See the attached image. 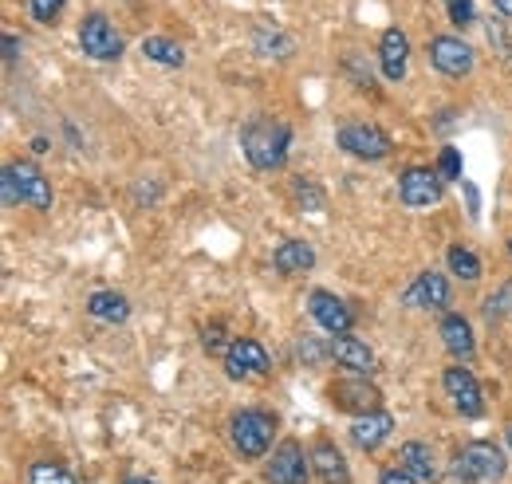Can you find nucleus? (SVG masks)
Instances as JSON below:
<instances>
[{
    "label": "nucleus",
    "mask_w": 512,
    "mask_h": 484,
    "mask_svg": "<svg viewBox=\"0 0 512 484\" xmlns=\"http://www.w3.org/2000/svg\"><path fill=\"white\" fill-rule=\"evenodd\" d=\"M241 150L249 158V166L260 174L284 170L288 150H292V126L280 119H253L241 130Z\"/></svg>",
    "instance_id": "f257e3e1"
},
{
    "label": "nucleus",
    "mask_w": 512,
    "mask_h": 484,
    "mask_svg": "<svg viewBox=\"0 0 512 484\" xmlns=\"http://www.w3.org/2000/svg\"><path fill=\"white\" fill-rule=\"evenodd\" d=\"M276 414H268V410H237L233 418H229V441H233V449H237V457L241 461H260L268 449H272V441H276Z\"/></svg>",
    "instance_id": "f03ea898"
},
{
    "label": "nucleus",
    "mask_w": 512,
    "mask_h": 484,
    "mask_svg": "<svg viewBox=\"0 0 512 484\" xmlns=\"http://www.w3.org/2000/svg\"><path fill=\"white\" fill-rule=\"evenodd\" d=\"M505 473H509V461L493 441H469L453 457V481L461 484H497Z\"/></svg>",
    "instance_id": "7ed1b4c3"
},
{
    "label": "nucleus",
    "mask_w": 512,
    "mask_h": 484,
    "mask_svg": "<svg viewBox=\"0 0 512 484\" xmlns=\"http://www.w3.org/2000/svg\"><path fill=\"white\" fill-rule=\"evenodd\" d=\"M327 402L351 418H363V414H375L383 410V390L367 378V374H343V378H331L327 382Z\"/></svg>",
    "instance_id": "20e7f679"
},
{
    "label": "nucleus",
    "mask_w": 512,
    "mask_h": 484,
    "mask_svg": "<svg viewBox=\"0 0 512 484\" xmlns=\"http://www.w3.org/2000/svg\"><path fill=\"white\" fill-rule=\"evenodd\" d=\"M79 48H83V56H91L95 63H115L123 56V32L111 24V16L107 12H87L83 20H79Z\"/></svg>",
    "instance_id": "39448f33"
},
{
    "label": "nucleus",
    "mask_w": 512,
    "mask_h": 484,
    "mask_svg": "<svg viewBox=\"0 0 512 484\" xmlns=\"http://www.w3.org/2000/svg\"><path fill=\"white\" fill-rule=\"evenodd\" d=\"M335 142H339L343 154H351L359 162H383V158H390V150H394L390 134H386L383 126H371V122H347V126H339Z\"/></svg>",
    "instance_id": "423d86ee"
},
{
    "label": "nucleus",
    "mask_w": 512,
    "mask_h": 484,
    "mask_svg": "<svg viewBox=\"0 0 512 484\" xmlns=\"http://www.w3.org/2000/svg\"><path fill=\"white\" fill-rule=\"evenodd\" d=\"M398 197L406 209H434L446 197V182L430 166H406L398 178Z\"/></svg>",
    "instance_id": "0eeeda50"
},
{
    "label": "nucleus",
    "mask_w": 512,
    "mask_h": 484,
    "mask_svg": "<svg viewBox=\"0 0 512 484\" xmlns=\"http://www.w3.org/2000/svg\"><path fill=\"white\" fill-rule=\"evenodd\" d=\"M442 386H446L449 402L457 406L461 418H481L485 414V390L465 366H446L442 370Z\"/></svg>",
    "instance_id": "6e6552de"
},
{
    "label": "nucleus",
    "mask_w": 512,
    "mask_h": 484,
    "mask_svg": "<svg viewBox=\"0 0 512 484\" xmlns=\"http://www.w3.org/2000/svg\"><path fill=\"white\" fill-rule=\"evenodd\" d=\"M430 63L446 79H465L473 71L477 56H473V44H465L461 36H434L430 40Z\"/></svg>",
    "instance_id": "1a4fd4ad"
},
{
    "label": "nucleus",
    "mask_w": 512,
    "mask_h": 484,
    "mask_svg": "<svg viewBox=\"0 0 512 484\" xmlns=\"http://www.w3.org/2000/svg\"><path fill=\"white\" fill-rule=\"evenodd\" d=\"M221 363H225V374L233 382H249V378H264L272 370V355L256 339H233V347Z\"/></svg>",
    "instance_id": "9d476101"
},
{
    "label": "nucleus",
    "mask_w": 512,
    "mask_h": 484,
    "mask_svg": "<svg viewBox=\"0 0 512 484\" xmlns=\"http://www.w3.org/2000/svg\"><path fill=\"white\" fill-rule=\"evenodd\" d=\"M312 477V465L304 457V445L300 441H280V449L272 453L268 469H264V481L268 484H308Z\"/></svg>",
    "instance_id": "9b49d317"
},
{
    "label": "nucleus",
    "mask_w": 512,
    "mask_h": 484,
    "mask_svg": "<svg viewBox=\"0 0 512 484\" xmlns=\"http://www.w3.org/2000/svg\"><path fill=\"white\" fill-rule=\"evenodd\" d=\"M308 311H312V319L320 323L327 335H347L355 327V315H351L347 300L327 292V288H312L308 292Z\"/></svg>",
    "instance_id": "f8f14e48"
},
{
    "label": "nucleus",
    "mask_w": 512,
    "mask_h": 484,
    "mask_svg": "<svg viewBox=\"0 0 512 484\" xmlns=\"http://www.w3.org/2000/svg\"><path fill=\"white\" fill-rule=\"evenodd\" d=\"M406 307H418V311H449L453 303V288L442 272H422L406 292H402Z\"/></svg>",
    "instance_id": "ddd939ff"
},
{
    "label": "nucleus",
    "mask_w": 512,
    "mask_h": 484,
    "mask_svg": "<svg viewBox=\"0 0 512 484\" xmlns=\"http://www.w3.org/2000/svg\"><path fill=\"white\" fill-rule=\"evenodd\" d=\"M8 166H12L16 185H20V193H24V205H32V209L48 213V209H52V201H56V193H52V182L44 178V170H40L36 162H8Z\"/></svg>",
    "instance_id": "4468645a"
},
{
    "label": "nucleus",
    "mask_w": 512,
    "mask_h": 484,
    "mask_svg": "<svg viewBox=\"0 0 512 484\" xmlns=\"http://www.w3.org/2000/svg\"><path fill=\"white\" fill-rule=\"evenodd\" d=\"M406 63H410V40L402 28H386L379 36V67H383V79L390 83H402L406 79Z\"/></svg>",
    "instance_id": "2eb2a0df"
},
{
    "label": "nucleus",
    "mask_w": 512,
    "mask_h": 484,
    "mask_svg": "<svg viewBox=\"0 0 512 484\" xmlns=\"http://www.w3.org/2000/svg\"><path fill=\"white\" fill-rule=\"evenodd\" d=\"M327 355L335 359V363L343 366L347 374H371L375 370V351L367 347V343H359V339H351V335H331V343H327Z\"/></svg>",
    "instance_id": "dca6fc26"
},
{
    "label": "nucleus",
    "mask_w": 512,
    "mask_h": 484,
    "mask_svg": "<svg viewBox=\"0 0 512 484\" xmlns=\"http://www.w3.org/2000/svg\"><path fill=\"white\" fill-rule=\"evenodd\" d=\"M438 335H442V343H446V351L453 359H473L477 355V339H473V327H469V319L461 315V311H446L442 315V323H438Z\"/></svg>",
    "instance_id": "f3484780"
},
{
    "label": "nucleus",
    "mask_w": 512,
    "mask_h": 484,
    "mask_svg": "<svg viewBox=\"0 0 512 484\" xmlns=\"http://www.w3.org/2000/svg\"><path fill=\"white\" fill-rule=\"evenodd\" d=\"M272 268L280 276H300V272H312L316 268V248L308 241H280L272 252Z\"/></svg>",
    "instance_id": "a211bd4d"
},
{
    "label": "nucleus",
    "mask_w": 512,
    "mask_h": 484,
    "mask_svg": "<svg viewBox=\"0 0 512 484\" xmlns=\"http://www.w3.org/2000/svg\"><path fill=\"white\" fill-rule=\"evenodd\" d=\"M398 461H402V469L414 477L418 484H430L438 477V465H434V449L426 445V441H402V449H398Z\"/></svg>",
    "instance_id": "6ab92c4d"
},
{
    "label": "nucleus",
    "mask_w": 512,
    "mask_h": 484,
    "mask_svg": "<svg viewBox=\"0 0 512 484\" xmlns=\"http://www.w3.org/2000/svg\"><path fill=\"white\" fill-rule=\"evenodd\" d=\"M390 429H394V418L386 410H375V414H363V418L351 422V441L359 449H379L386 437H390Z\"/></svg>",
    "instance_id": "aec40b11"
},
{
    "label": "nucleus",
    "mask_w": 512,
    "mask_h": 484,
    "mask_svg": "<svg viewBox=\"0 0 512 484\" xmlns=\"http://www.w3.org/2000/svg\"><path fill=\"white\" fill-rule=\"evenodd\" d=\"M312 469H316V477H320L323 484H351L347 457H343L335 445H327V441H320V445L312 449Z\"/></svg>",
    "instance_id": "412c9836"
},
{
    "label": "nucleus",
    "mask_w": 512,
    "mask_h": 484,
    "mask_svg": "<svg viewBox=\"0 0 512 484\" xmlns=\"http://www.w3.org/2000/svg\"><path fill=\"white\" fill-rule=\"evenodd\" d=\"M87 315H91V319H103V323H111V327H119V323H127L130 319V300L123 296V292H111V288L91 292Z\"/></svg>",
    "instance_id": "4be33fe9"
},
{
    "label": "nucleus",
    "mask_w": 512,
    "mask_h": 484,
    "mask_svg": "<svg viewBox=\"0 0 512 484\" xmlns=\"http://www.w3.org/2000/svg\"><path fill=\"white\" fill-rule=\"evenodd\" d=\"M446 264H449V272H453L461 284H473V280H481V272H485L481 256H477L469 244H449V248H446Z\"/></svg>",
    "instance_id": "5701e85b"
},
{
    "label": "nucleus",
    "mask_w": 512,
    "mask_h": 484,
    "mask_svg": "<svg viewBox=\"0 0 512 484\" xmlns=\"http://www.w3.org/2000/svg\"><path fill=\"white\" fill-rule=\"evenodd\" d=\"M253 48H256V56H264V60H288V56L296 52L292 36H288V32H280V28H256Z\"/></svg>",
    "instance_id": "b1692460"
},
{
    "label": "nucleus",
    "mask_w": 512,
    "mask_h": 484,
    "mask_svg": "<svg viewBox=\"0 0 512 484\" xmlns=\"http://www.w3.org/2000/svg\"><path fill=\"white\" fill-rule=\"evenodd\" d=\"M138 48H142L146 60L162 63V67H182L186 63V48L178 40H170V36H146Z\"/></svg>",
    "instance_id": "393cba45"
},
{
    "label": "nucleus",
    "mask_w": 512,
    "mask_h": 484,
    "mask_svg": "<svg viewBox=\"0 0 512 484\" xmlns=\"http://www.w3.org/2000/svg\"><path fill=\"white\" fill-rule=\"evenodd\" d=\"M292 197H296V205L308 209V213H320L323 205H327V193H323L312 178H296V182H292Z\"/></svg>",
    "instance_id": "a878e982"
},
{
    "label": "nucleus",
    "mask_w": 512,
    "mask_h": 484,
    "mask_svg": "<svg viewBox=\"0 0 512 484\" xmlns=\"http://www.w3.org/2000/svg\"><path fill=\"white\" fill-rule=\"evenodd\" d=\"M28 484H75V477L67 473L64 465H56V461H36L28 469Z\"/></svg>",
    "instance_id": "bb28decb"
},
{
    "label": "nucleus",
    "mask_w": 512,
    "mask_h": 484,
    "mask_svg": "<svg viewBox=\"0 0 512 484\" xmlns=\"http://www.w3.org/2000/svg\"><path fill=\"white\" fill-rule=\"evenodd\" d=\"M201 347L209 351V355H229V347H233V339H229V331H225V323H205L201 327Z\"/></svg>",
    "instance_id": "cd10ccee"
},
{
    "label": "nucleus",
    "mask_w": 512,
    "mask_h": 484,
    "mask_svg": "<svg viewBox=\"0 0 512 484\" xmlns=\"http://www.w3.org/2000/svg\"><path fill=\"white\" fill-rule=\"evenodd\" d=\"M509 311H512V280H509V284H501V288H497V292H493L489 300L481 303V315H485L489 323H497V319H505Z\"/></svg>",
    "instance_id": "c85d7f7f"
},
{
    "label": "nucleus",
    "mask_w": 512,
    "mask_h": 484,
    "mask_svg": "<svg viewBox=\"0 0 512 484\" xmlns=\"http://www.w3.org/2000/svg\"><path fill=\"white\" fill-rule=\"evenodd\" d=\"M67 0H28V12L36 24H56L64 16Z\"/></svg>",
    "instance_id": "c756f323"
},
{
    "label": "nucleus",
    "mask_w": 512,
    "mask_h": 484,
    "mask_svg": "<svg viewBox=\"0 0 512 484\" xmlns=\"http://www.w3.org/2000/svg\"><path fill=\"white\" fill-rule=\"evenodd\" d=\"M461 170H465V162H461L457 146H442V154H438V174H442V182H461Z\"/></svg>",
    "instance_id": "7c9ffc66"
},
{
    "label": "nucleus",
    "mask_w": 512,
    "mask_h": 484,
    "mask_svg": "<svg viewBox=\"0 0 512 484\" xmlns=\"http://www.w3.org/2000/svg\"><path fill=\"white\" fill-rule=\"evenodd\" d=\"M446 12H449V24H453V28H469V24L477 20L473 0H446Z\"/></svg>",
    "instance_id": "2f4dec72"
},
{
    "label": "nucleus",
    "mask_w": 512,
    "mask_h": 484,
    "mask_svg": "<svg viewBox=\"0 0 512 484\" xmlns=\"http://www.w3.org/2000/svg\"><path fill=\"white\" fill-rule=\"evenodd\" d=\"M0 197H4V205H24V193H20V185H16L12 166L0 170Z\"/></svg>",
    "instance_id": "473e14b6"
},
{
    "label": "nucleus",
    "mask_w": 512,
    "mask_h": 484,
    "mask_svg": "<svg viewBox=\"0 0 512 484\" xmlns=\"http://www.w3.org/2000/svg\"><path fill=\"white\" fill-rule=\"evenodd\" d=\"M20 44H24V40H20L16 32H4V67H8V71L20 60Z\"/></svg>",
    "instance_id": "72a5a7b5"
},
{
    "label": "nucleus",
    "mask_w": 512,
    "mask_h": 484,
    "mask_svg": "<svg viewBox=\"0 0 512 484\" xmlns=\"http://www.w3.org/2000/svg\"><path fill=\"white\" fill-rule=\"evenodd\" d=\"M379 484H418V481H414V477H410L402 465H390V469H383V473H379Z\"/></svg>",
    "instance_id": "f704fd0d"
},
{
    "label": "nucleus",
    "mask_w": 512,
    "mask_h": 484,
    "mask_svg": "<svg viewBox=\"0 0 512 484\" xmlns=\"http://www.w3.org/2000/svg\"><path fill=\"white\" fill-rule=\"evenodd\" d=\"M493 8H497V16L512 20V0H493Z\"/></svg>",
    "instance_id": "c9c22d12"
},
{
    "label": "nucleus",
    "mask_w": 512,
    "mask_h": 484,
    "mask_svg": "<svg viewBox=\"0 0 512 484\" xmlns=\"http://www.w3.org/2000/svg\"><path fill=\"white\" fill-rule=\"evenodd\" d=\"M123 484H154V481H150V477H127Z\"/></svg>",
    "instance_id": "e433bc0d"
},
{
    "label": "nucleus",
    "mask_w": 512,
    "mask_h": 484,
    "mask_svg": "<svg viewBox=\"0 0 512 484\" xmlns=\"http://www.w3.org/2000/svg\"><path fill=\"white\" fill-rule=\"evenodd\" d=\"M505 441H509V449H512V425H509V437H505Z\"/></svg>",
    "instance_id": "4c0bfd02"
},
{
    "label": "nucleus",
    "mask_w": 512,
    "mask_h": 484,
    "mask_svg": "<svg viewBox=\"0 0 512 484\" xmlns=\"http://www.w3.org/2000/svg\"><path fill=\"white\" fill-rule=\"evenodd\" d=\"M509 56H512V44H509Z\"/></svg>",
    "instance_id": "58836bf2"
},
{
    "label": "nucleus",
    "mask_w": 512,
    "mask_h": 484,
    "mask_svg": "<svg viewBox=\"0 0 512 484\" xmlns=\"http://www.w3.org/2000/svg\"><path fill=\"white\" fill-rule=\"evenodd\" d=\"M509 252H512V241H509Z\"/></svg>",
    "instance_id": "ea45409f"
}]
</instances>
